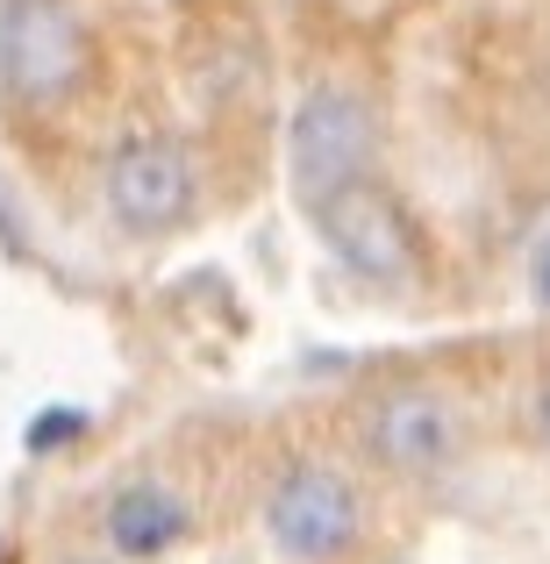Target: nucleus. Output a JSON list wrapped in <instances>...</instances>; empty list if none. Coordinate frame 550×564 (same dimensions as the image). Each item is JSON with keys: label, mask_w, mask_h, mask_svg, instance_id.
I'll return each instance as SVG.
<instances>
[{"label": "nucleus", "mask_w": 550, "mask_h": 564, "mask_svg": "<svg viewBox=\"0 0 550 564\" xmlns=\"http://www.w3.org/2000/svg\"><path fill=\"white\" fill-rule=\"evenodd\" d=\"M379 158V115L365 94L351 86H308L301 108L287 122V186L293 200L315 215L330 193H344L351 180H371Z\"/></svg>", "instance_id": "obj_1"}, {"label": "nucleus", "mask_w": 550, "mask_h": 564, "mask_svg": "<svg viewBox=\"0 0 550 564\" xmlns=\"http://www.w3.org/2000/svg\"><path fill=\"white\" fill-rule=\"evenodd\" d=\"M94 72L86 22L65 0H0V94L14 108H57Z\"/></svg>", "instance_id": "obj_2"}, {"label": "nucleus", "mask_w": 550, "mask_h": 564, "mask_svg": "<svg viewBox=\"0 0 550 564\" xmlns=\"http://www.w3.org/2000/svg\"><path fill=\"white\" fill-rule=\"evenodd\" d=\"M100 200L129 236H172L201 207V172L172 137H129L100 165Z\"/></svg>", "instance_id": "obj_3"}, {"label": "nucleus", "mask_w": 550, "mask_h": 564, "mask_svg": "<svg viewBox=\"0 0 550 564\" xmlns=\"http://www.w3.org/2000/svg\"><path fill=\"white\" fill-rule=\"evenodd\" d=\"M358 529H365L358 494L330 465H287L265 494V536L293 564H336L358 543Z\"/></svg>", "instance_id": "obj_4"}, {"label": "nucleus", "mask_w": 550, "mask_h": 564, "mask_svg": "<svg viewBox=\"0 0 550 564\" xmlns=\"http://www.w3.org/2000/svg\"><path fill=\"white\" fill-rule=\"evenodd\" d=\"M315 221H322V243L336 250V264L358 272L365 286L414 279V221L379 180H351L344 193H330L315 207Z\"/></svg>", "instance_id": "obj_5"}, {"label": "nucleus", "mask_w": 550, "mask_h": 564, "mask_svg": "<svg viewBox=\"0 0 550 564\" xmlns=\"http://www.w3.org/2000/svg\"><path fill=\"white\" fill-rule=\"evenodd\" d=\"M365 443L400 479H443V471L465 457V414H457L451 393H436V386H393V393L371 408Z\"/></svg>", "instance_id": "obj_6"}, {"label": "nucleus", "mask_w": 550, "mask_h": 564, "mask_svg": "<svg viewBox=\"0 0 550 564\" xmlns=\"http://www.w3.org/2000/svg\"><path fill=\"white\" fill-rule=\"evenodd\" d=\"M100 529H108V543L122 557H165L172 543L186 536V500L172 494L165 479H129L122 494L108 500Z\"/></svg>", "instance_id": "obj_7"}, {"label": "nucleus", "mask_w": 550, "mask_h": 564, "mask_svg": "<svg viewBox=\"0 0 550 564\" xmlns=\"http://www.w3.org/2000/svg\"><path fill=\"white\" fill-rule=\"evenodd\" d=\"M86 429V414H72V408H51V414H36L29 422V451H51V443H72Z\"/></svg>", "instance_id": "obj_8"}, {"label": "nucleus", "mask_w": 550, "mask_h": 564, "mask_svg": "<svg viewBox=\"0 0 550 564\" xmlns=\"http://www.w3.org/2000/svg\"><path fill=\"white\" fill-rule=\"evenodd\" d=\"M529 279H537V301L550 307V236L537 243V264H529Z\"/></svg>", "instance_id": "obj_9"}, {"label": "nucleus", "mask_w": 550, "mask_h": 564, "mask_svg": "<svg viewBox=\"0 0 550 564\" xmlns=\"http://www.w3.org/2000/svg\"><path fill=\"white\" fill-rule=\"evenodd\" d=\"M537 436L550 443V379H543V393H537Z\"/></svg>", "instance_id": "obj_10"}]
</instances>
